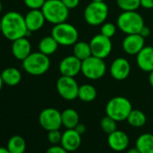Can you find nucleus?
Instances as JSON below:
<instances>
[{
	"mask_svg": "<svg viewBox=\"0 0 153 153\" xmlns=\"http://www.w3.org/2000/svg\"><path fill=\"white\" fill-rule=\"evenodd\" d=\"M1 33L9 41L27 37L31 32L28 31L25 16L16 11L7 12L1 18Z\"/></svg>",
	"mask_w": 153,
	"mask_h": 153,
	"instance_id": "obj_1",
	"label": "nucleus"
},
{
	"mask_svg": "<svg viewBox=\"0 0 153 153\" xmlns=\"http://www.w3.org/2000/svg\"><path fill=\"white\" fill-rule=\"evenodd\" d=\"M42 11L46 21L54 25L66 22L69 15V9L61 0H46Z\"/></svg>",
	"mask_w": 153,
	"mask_h": 153,
	"instance_id": "obj_2",
	"label": "nucleus"
},
{
	"mask_svg": "<svg viewBox=\"0 0 153 153\" xmlns=\"http://www.w3.org/2000/svg\"><path fill=\"white\" fill-rule=\"evenodd\" d=\"M116 25L126 35L140 33L145 25L143 17L137 11H123L117 18Z\"/></svg>",
	"mask_w": 153,
	"mask_h": 153,
	"instance_id": "obj_3",
	"label": "nucleus"
},
{
	"mask_svg": "<svg viewBox=\"0 0 153 153\" xmlns=\"http://www.w3.org/2000/svg\"><path fill=\"white\" fill-rule=\"evenodd\" d=\"M132 110L131 103L123 97H115L108 101L105 106V114L114 120L123 122L127 119Z\"/></svg>",
	"mask_w": 153,
	"mask_h": 153,
	"instance_id": "obj_4",
	"label": "nucleus"
},
{
	"mask_svg": "<svg viewBox=\"0 0 153 153\" xmlns=\"http://www.w3.org/2000/svg\"><path fill=\"white\" fill-rule=\"evenodd\" d=\"M51 66L49 56L41 51L32 52L25 59L23 60L24 69L32 76H41L45 74Z\"/></svg>",
	"mask_w": 153,
	"mask_h": 153,
	"instance_id": "obj_5",
	"label": "nucleus"
},
{
	"mask_svg": "<svg viewBox=\"0 0 153 153\" xmlns=\"http://www.w3.org/2000/svg\"><path fill=\"white\" fill-rule=\"evenodd\" d=\"M51 36L57 41L59 45L72 46L78 42L79 32L74 25L64 22L53 26Z\"/></svg>",
	"mask_w": 153,
	"mask_h": 153,
	"instance_id": "obj_6",
	"label": "nucleus"
},
{
	"mask_svg": "<svg viewBox=\"0 0 153 153\" xmlns=\"http://www.w3.org/2000/svg\"><path fill=\"white\" fill-rule=\"evenodd\" d=\"M109 15L108 6L103 2H91L84 10V19L86 23L92 26L102 25Z\"/></svg>",
	"mask_w": 153,
	"mask_h": 153,
	"instance_id": "obj_7",
	"label": "nucleus"
},
{
	"mask_svg": "<svg viewBox=\"0 0 153 153\" xmlns=\"http://www.w3.org/2000/svg\"><path fill=\"white\" fill-rule=\"evenodd\" d=\"M106 72V65L104 59L90 56L82 61L81 73L88 79L97 80L105 76Z\"/></svg>",
	"mask_w": 153,
	"mask_h": 153,
	"instance_id": "obj_8",
	"label": "nucleus"
},
{
	"mask_svg": "<svg viewBox=\"0 0 153 153\" xmlns=\"http://www.w3.org/2000/svg\"><path fill=\"white\" fill-rule=\"evenodd\" d=\"M56 88L59 95L65 100H74L78 98L79 86L72 76H61L57 80Z\"/></svg>",
	"mask_w": 153,
	"mask_h": 153,
	"instance_id": "obj_9",
	"label": "nucleus"
},
{
	"mask_svg": "<svg viewBox=\"0 0 153 153\" xmlns=\"http://www.w3.org/2000/svg\"><path fill=\"white\" fill-rule=\"evenodd\" d=\"M39 123L46 131L59 130L62 125L61 113L55 108L43 109L39 115Z\"/></svg>",
	"mask_w": 153,
	"mask_h": 153,
	"instance_id": "obj_10",
	"label": "nucleus"
},
{
	"mask_svg": "<svg viewBox=\"0 0 153 153\" xmlns=\"http://www.w3.org/2000/svg\"><path fill=\"white\" fill-rule=\"evenodd\" d=\"M89 44L92 55L100 59H105L108 57L113 49L111 39L101 33L95 35L91 39Z\"/></svg>",
	"mask_w": 153,
	"mask_h": 153,
	"instance_id": "obj_11",
	"label": "nucleus"
},
{
	"mask_svg": "<svg viewBox=\"0 0 153 153\" xmlns=\"http://www.w3.org/2000/svg\"><path fill=\"white\" fill-rule=\"evenodd\" d=\"M81 66L82 61L80 59L74 55H70L62 59L59 66V70L61 76L75 78L76 75L81 72Z\"/></svg>",
	"mask_w": 153,
	"mask_h": 153,
	"instance_id": "obj_12",
	"label": "nucleus"
},
{
	"mask_svg": "<svg viewBox=\"0 0 153 153\" xmlns=\"http://www.w3.org/2000/svg\"><path fill=\"white\" fill-rule=\"evenodd\" d=\"M123 51L129 55H137L145 47V38L140 33L127 34L122 43Z\"/></svg>",
	"mask_w": 153,
	"mask_h": 153,
	"instance_id": "obj_13",
	"label": "nucleus"
},
{
	"mask_svg": "<svg viewBox=\"0 0 153 153\" xmlns=\"http://www.w3.org/2000/svg\"><path fill=\"white\" fill-rule=\"evenodd\" d=\"M131 73V65L124 58L115 59L110 66V74L115 80H124Z\"/></svg>",
	"mask_w": 153,
	"mask_h": 153,
	"instance_id": "obj_14",
	"label": "nucleus"
},
{
	"mask_svg": "<svg viewBox=\"0 0 153 153\" xmlns=\"http://www.w3.org/2000/svg\"><path fill=\"white\" fill-rule=\"evenodd\" d=\"M81 135L75 129H67L61 137L60 145L68 152L76 151L81 145Z\"/></svg>",
	"mask_w": 153,
	"mask_h": 153,
	"instance_id": "obj_15",
	"label": "nucleus"
},
{
	"mask_svg": "<svg viewBox=\"0 0 153 153\" xmlns=\"http://www.w3.org/2000/svg\"><path fill=\"white\" fill-rule=\"evenodd\" d=\"M107 142L109 147L113 150L116 152H121L128 148L130 140L128 135L124 131L116 130L114 132L108 134Z\"/></svg>",
	"mask_w": 153,
	"mask_h": 153,
	"instance_id": "obj_16",
	"label": "nucleus"
},
{
	"mask_svg": "<svg viewBox=\"0 0 153 153\" xmlns=\"http://www.w3.org/2000/svg\"><path fill=\"white\" fill-rule=\"evenodd\" d=\"M25 20L27 29L31 33L39 31L46 21L42 9H31L25 16Z\"/></svg>",
	"mask_w": 153,
	"mask_h": 153,
	"instance_id": "obj_17",
	"label": "nucleus"
},
{
	"mask_svg": "<svg viewBox=\"0 0 153 153\" xmlns=\"http://www.w3.org/2000/svg\"><path fill=\"white\" fill-rule=\"evenodd\" d=\"M12 53L18 60L23 61L25 59L32 53V45L29 40L26 37H23L13 41Z\"/></svg>",
	"mask_w": 153,
	"mask_h": 153,
	"instance_id": "obj_18",
	"label": "nucleus"
},
{
	"mask_svg": "<svg viewBox=\"0 0 153 153\" xmlns=\"http://www.w3.org/2000/svg\"><path fill=\"white\" fill-rule=\"evenodd\" d=\"M136 62L141 70L151 72L153 70V47L145 46L136 55Z\"/></svg>",
	"mask_w": 153,
	"mask_h": 153,
	"instance_id": "obj_19",
	"label": "nucleus"
},
{
	"mask_svg": "<svg viewBox=\"0 0 153 153\" xmlns=\"http://www.w3.org/2000/svg\"><path fill=\"white\" fill-rule=\"evenodd\" d=\"M4 84L14 87L18 85L22 79V74L16 68H7L1 72Z\"/></svg>",
	"mask_w": 153,
	"mask_h": 153,
	"instance_id": "obj_20",
	"label": "nucleus"
},
{
	"mask_svg": "<svg viewBox=\"0 0 153 153\" xmlns=\"http://www.w3.org/2000/svg\"><path fill=\"white\" fill-rule=\"evenodd\" d=\"M135 147L140 153H153V134L147 132L140 135L136 140Z\"/></svg>",
	"mask_w": 153,
	"mask_h": 153,
	"instance_id": "obj_21",
	"label": "nucleus"
},
{
	"mask_svg": "<svg viewBox=\"0 0 153 153\" xmlns=\"http://www.w3.org/2000/svg\"><path fill=\"white\" fill-rule=\"evenodd\" d=\"M61 121L67 129H74L79 123V115L75 109L68 108L61 112Z\"/></svg>",
	"mask_w": 153,
	"mask_h": 153,
	"instance_id": "obj_22",
	"label": "nucleus"
},
{
	"mask_svg": "<svg viewBox=\"0 0 153 153\" xmlns=\"http://www.w3.org/2000/svg\"><path fill=\"white\" fill-rule=\"evenodd\" d=\"M58 47H59V43L51 35L42 38L39 42V51H41L42 53L47 56L55 53Z\"/></svg>",
	"mask_w": 153,
	"mask_h": 153,
	"instance_id": "obj_23",
	"label": "nucleus"
},
{
	"mask_svg": "<svg viewBox=\"0 0 153 153\" xmlns=\"http://www.w3.org/2000/svg\"><path fill=\"white\" fill-rule=\"evenodd\" d=\"M73 55L81 61L92 56L90 44L86 42H76L73 46Z\"/></svg>",
	"mask_w": 153,
	"mask_h": 153,
	"instance_id": "obj_24",
	"label": "nucleus"
},
{
	"mask_svg": "<svg viewBox=\"0 0 153 153\" xmlns=\"http://www.w3.org/2000/svg\"><path fill=\"white\" fill-rule=\"evenodd\" d=\"M97 91L96 88L90 84H84L79 86L78 98H79L83 102H92L97 98Z\"/></svg>",
	"mask_w": 153,
	"mask_h": 153,
	"instance_id": "obj_25",
	"label": "nucleus"
},
{
	"mask_svg": "<svg viewBox=\"0 0 153 153\" xmlns=\"http://www.w3.org/2000/svg\"><path fill=\"white\" fill-rule=\"evenodd\" d=\"M7 148L10 153H25L26 149V142L22 136L15 135L9 139Z\"/></svg>",
	"mask_w": 153,
	"mask_h": 153,
	"instance_id": "obj_26",
	"label": "nucleus"
},
{
	"mask_svg": "<svg viewBox=\"0 0 153 153\" xmlns=\"http://www.w3.org/2000/svg\"><path fill=\"white\" fill-rule=\"evenodd\" d=\"M126 121L131 126L135 128H140L145 125L147 122V117L142 111L138 109H132L130 114L128 115Z\"/></svg>",
	"mask_w": 153,
	"mask_h": 153,
	"instance_id": "obj_27",
	"label": "nucleus"
},
{
	"mask_svg": "<svg viewBox=\"0 0 153 153\" xmlns=\"http://www.w3.org/2000/svg\"><path fill=\"white\" fill-rule=\"evenodd\" d=\"M100 126L104 132L110 134L117 130V122L108 115L103 117L100 121Z\"/></svg>",
	"mask_w": 153,
	"mask_h": 153,
	"instance_id": "obj_28",
	"label": "nucleus"
},
{
	"mask_svg": "<svg viewBox=\"0 0 153 153\" xmlns=\"http://www.w3.org/2000/svg\"><path fill=\"white\" fill-rule=\"evenodd\" d=\"M116 4L123 11H137L140 7V0H116Z\"/></svg>",
	"mask_w": 153,
	"mask_h": 153,
	"instance_id": "obj_29",
	"label": "nucleus"
},
{
	"mask_svg": "<svg viewBox=\"0 0 153 153\" xmlns=\"http://www.w3.org/2000/svg\"><path fill=\"white\" fill-rule=\"evenodd\" d=\"M116 33V26L114 24L107 22V23H104L101 26V31L100 33L108 37V38H112Z\"/></svg>",
	"mask_w": 153,
	"mask_h": 153,
	"instance_id": "obj_30",
	"label": "nucleus"
},
{
	"mask_svg": "<svg viewBox=\"0 0 153 153\" xmlns=\"http://www.w3.org/2000/svg\"><path fill=\"white\" fill-rule=\"evenodd\" d=\"M62 133L59 130H52L48 131V140L52 145H58L61 141Z\"/></svg>",
	"mask_w": 153,
	"mask_h": 153,
	"instance_id": "obj_31",
	"label": "nucleus"
},
{
	"mask_svg": "<svg viewBox=\"0 0 153 153\" xmlns=\"http://www.w3.org/2000/svg\"><path fill=\"white\" fill-rule=\"evenodd\" d=\"M25 6L31 9H42L46 0H24Z\"/></svg>",
	"mask_w": 153,
	"mask_h": 153,
	"instance_id": "obj_32",
	"label": "nucleus"
},
{
	"mask_svg": "<svg viewBox=\"0 0 153 153\" xmlns=\"http://www.w3.org/2000/svg\"><path fill=\"white\" fill-rule=\"evenodd\" d=\"M45 153H68V151L66 150L61 145H53L50 147Z\"/></svg>",
	"mask_w": 153,
	"mask_h": 153,
	"instance_id": "obj_33",
	"label": "nucleus"
},
{
	"mask_svg": "<svg viewBox=\"0 0 153 153\" xmlns=\"http://www.w3.org/2000/svg\"><path fill=\"white\" fill-rule=\"evenodd\" d=\"M61 1L70 10V9H74L78 7L79 5L80 0H61Z\"/></svg>",
	"mask_w": 153,
	"mask_h": 153,
	"instance_id": "obj_34",
	"label": "nucleus"
},
{
	"mask_svg": "<svg viewBox=\"0 0 153 153\" xmlns=\"http://www.w3.org/2000/svg\"><path fill=\"white\" fill-rule=\"evenodd\" d=\"M140 7L146 9L153 8V0H140Z\"/></svg>",
	"mask_w": 153,
	"mask_h": 153,
	"instance_id": "obj_35",
	"label": "nucleus"
},
{
	"mask_svg": "<svg viewBox=\"0 0 153 153\" xmlns=\"http://www.w3.org/2000/svg\"><path fill=\"white\" fill-rule=\"evenodd\" d=\"M74 129L76 130V132H79L80 135L84 134V133L86 132V130H87L86 125H85L84 123H79L78 124H76V126Z\"/></svg>",
	"mask_w": 153,
	"mask_h": 153,
	"instance_id": "obj_36",
	"label": "nucleus"
},
{
	"mask_svg": "<svg viewBox=\"0 0 153 153\" xmlns=\"http://www.w3.org/2000/svg\"><path fill=\"white\" fill-rule=\"evenodd\" d=\"M140 34L143 38L146 39L147 37H149V36L150 35V29H149L148 26L144 25L143 28L141 29V31L140 32Z\"/></svg>",
	"mask_w": 153,
	"mask_h": 153,
	"instance_id": "obj_37",
	"label": "nucleus"
},
{
	"mask_svg": "<svg viewBox=\"0 0 153 153\" xmlns=\"http://www.w3.org/2000/svg\"><path fill=\"white\" fill-rule=\"evenodd\" d=\"M126 153H140V152L139 151V149L136 147H133V148L128 149L127 151H126Z\"/></svg>",
	"mask_w": 153,
	"mask_h": 153,
	"instance_id": "obj_38",
	"label": "nucleus"
},
{
	"mask_svg": "<svg viewBox=\"0 0 153 153\" xmlns=\"http://www.w3.org/2000/svg\"><path fill=\"white\" fill-rule=\"evenodd\" d=\"M149 85L153 88V70L151 72H149Z\"/></svg>",
	"mask_w": 153,
	"mask_h": 153,
	"instance_id": "obj_39",
	"label": "nucleus"
},
{
	"mask_svg": "<svg viewBox=\"0 0 153 153\" xmlns=\"http://www.w3.org/2000/svg\"><path fill=\"white\" fill-rule=\"evenodd\" d=\"M0 153H10L7 148L5 147H0Z\"/></svg>",
	"mask_w": 153,
	"mask_h": 153,
	"instance_id": "obj_40",
	"label": "nucleus"
},
{
	"mask_svg": "<svg viewBox=\"0 0 153 153\" xmlns=\"http://www.w3.org/2000/svg\"><path fill=\"white\" fill-rule=\"evenodd\" d=\"M3 85H4V81L2 79V76H1V73H0V91H1L2 88H3Z\"/></svg>",
	"mask_w": 153,
	"mask_h": 153,
	"instance_id": "obj_41",
	"label": "nucleus"
},
{
	"mask_svg": "<svg viewBox=\"0 0 153 153\" xmlns=\"http://www.w3.org/2000/svg\"><path fill=\"white\" fill-rule=\"evenodd\" d=\"M2 9H3V7H2L1 2H0V14H1V12H2Z\"/></svg>",
	"mask_w": 153,
	"mask_h": 153,
	"instance_id": "obj_42",
	"label": "nucleus"
},
{
	"mask_svg": "<svg viewBox=\"0 0 153 153\" xmlns=\"http://www.w3.org/2000/svg\"><path fill=\"white\" fill-rule=\"evenodd\" d=\"M93 2H103L104 0H92Z\"/></svg>",
	"mask_w": 153,
	"mask_h": 153,
	"instance_id": "obj_43",
	"label": "nucleus"
},
{
	"mask_svg": "<svg viewBox=\"0 0 153 153\" xmlns=\"http://www.w3.org/2000/svg\"><path fill=\"white\" fill-rule=\"evenodd\" d=\"M1 28H2V25H1V19H0V33H1Z\"/></svg>",
	"mask_w": 153,
	"mask_h": 153,
	"instance_id": "obj_44",
	"label": "nucleus"
}]
</instances>
